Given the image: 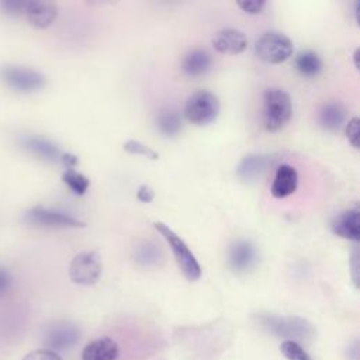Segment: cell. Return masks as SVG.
Masks as SVG:
<instances>
[{
	"mask_svg": "<svg viewBox=\"0 0 360 360\" xmlns=\"http://www.w3.org/2000/svg\"><path fill=\"white\" fill-rule=\"evenodd\" d=\"M292 115L290 94L280 87H269L263 93V125L269 132L285 127Z\"/></svg>",
	"mask_w": 360,
	"mask_h": 360,
	"instance_id": "cell-1",
	"label": "cell"
},
{
	"mask_svg": "<svg viewBox=\"0 0 360 360\" xmlns=\"http://www.w3.org/2000/svg\"><path fill=\"white\" fill-rule=\"evenodd\" d=\"M153 226L156 231H159V233L165 238V240L170 246L174 260H176L179 269L181 270L183 276L188 281L198 280L201 277V266L197 262L193 252L186 245V242L172 228H169V225H166L163 222H155Z\"/></svg>",
	"mask_w": 360,
	"mask_h": 360,
	"instance_id": "cell-2",
	"label": "cell"
},
{
	"mask_svg": "<svg viewBox=\"0 0 360 360\" xmlns=\"http://www.w3.org/2000/svg\"><path fill=\"white\" fill-rule=\"evenodd\" d=\"M0 80L17 93H34L46 84V77L39 70L11 63L0 68Z\"/></svg>",
	"mask_w": 360,
	"mask_h": 360,
	"instance_id": "cell-3",
	"label": "cell"
},
{
	"mask_svg": "<svg viewBox=\"0 0 360 360\" xmlns=\"http://www.w3.org/2000/svg\"><path fill=\"white\" fill-rule=\"evenodd\" d=\"M219 100L208 90H198L188 96L184 105V117L194 125H207L219 114Z\"/></svg>",
	"mask_w": 360,
	"mask_h": 360,
	"instance_id": "cell-4",
	"label": "cell"
},
{
	"mask_svg": "<svg viewBox=\"0 0 360 360\" xmlns=\"http://www.w3.org/2000/svg\"><path fill=\"white\" fill-rule=\"evenodd\" d=\"M255 53L266 63H281L292 55V42L281 32L269 31L256 41Z\"/></svg>",
	"mask_w": 360,
	"mask_h": 360,
	"instance_id": "cell-5",
	"label": "cell"
},
{
	"mask_svg": "<svg viewBox=\"0 0 360 360\" xmlns=\"http://www.w3.org/2000/svg\"><path fill=\"white\" fill-rule=\"evenodd\" d=\"M24 221L34 226L41 228H59V229H69V228H83L86 226L84 222L75 218L73 215L48 208L44 205H35L25 211Z\"/></svg>",
	"mask_w": 360,
	"mask_h": 360,
	"instance_id": "cell-6",
	"label": "cell"
},
{
	"mask_svg": "<svg viewBox=\"0 0 360 360\" xmlns=\"http://www.w3.org/2000/svg\"><path fill=\"white\" fill-rule=\"evenodd\" d=\"M101 276V260L97 252L87 250L77 253L69 266V277L75 284L93 285Z\"/></svg>",
	"mask_w": 360,
	"mask_h": 360,
	"instance_id": "cell-7",
	"label": "cell"
},
{
	"mask_svg": "<svg viewBox=\"0 0 360 360\" xmlns=\"http://www.w3.org/2000/svg\"><path fill=\"white\" fill-rule=\"evenodd\" d=\"M260 323L270 329L273 333L280 336H307L309 333H314V326L302 319V318H284V316H276V315H260L259 316Z\"/></svg>",
	"mask_w": 360,
	"mask_h": 360,
	"instance_id": "cell-8",
	"label": "cell"
},
{
	"mask_svg": "<svg viewBox=\"0 0 360 360\" xmlns=\"http://www.w3.org/2000/svg\"><path fill=\"white\" fill-rule=\"evenodd\" d=\"M18 145L21 149H24L30 155L48 163H60L62 156L65 153L59 149L56 143H53L52 141L41 135H31V134L21 135L18 138Z\"/></svg>",
	"mask_w": 360,
	"mask_h": 360,
	"instance_id": "cell-9",
	"label": "cell"
},
{
	"mask_svg": "<svg viewBox=\"0 0 360 360\" xmlns=\"http://www.w3.org/2000/svg\"><path fill=\"white\" fill-rule=\"evenodd\" d=\"M228 266L235 273H248L257 263L256 246L248 239H236L231 243L226 255Z\"/></svg>",
	"mask_w": 360,
	"mask_h": 360,
	"instance_id": "cell-10",
	"label": "cell"
},
{
	"mask_svg": "<svg viewBox=\"0 0 360 360\" xmlns=\"http://www.w3.org/2000/svg\"><path fill=\"white\" fill-rule=\"evenodd\" d=\"M58 15V7L51 1L44 0H24L21 17H24L30 25L44 30L52 25Z\"/></svg>",
	"mask_w": 360,
	"mask_h": 360,
	"instance_id": "cell-11",
	"label": "cell"
},
{
	"mask_svg": "<svg viewBox=\"0 0 360 360\" xmlns=\"http://www.w3.org/2000/svg\"><path fill=\"white\" fill-rule=\"evenodd\" d=\"M273 158L270 155L262 153H250L242 158L236 167V176L243 183H255L257 181L271 165Z\"/></svg>",
	"mask_w": 360,
	"mask_h": 360,
	"instance_id": "cell-12",
	"label": "cell"
},
{
	"mask_svg": "<svg viewBox=\"0 0 360 360\" xmlns=\"http://www.w3.org/2000/svg\"><path fill=\"white\" fill-rule=\"evenodd\" d=\"M212 46L221 53L238 55L246 49L248 38L238 28H224L214 35Z\"/></svg>",
	"mask_w": 360,
	"mask_h": 360,
	"instance_id": "cell-13",
	"label": "cell"
},
{
	"mask_svg": "<svg viewBox=\"0 0 360 360\" xmlns=\"http://www.w3.org/2000/svg\"><path fill=\"white\" fill-rule=\"evenodd\" d=\"M330 229L335 235L357 243L360 240L359 208L354 207L338 214L330 222Z\"/></svg>",
	"mask_w": 360,
	"mask_h": 360,
	"instance_id": "cell-14",
	"label": "cell"
},
{
	"mask_svg": "<svg viewBox=\"0 0 360 360\" xmlns=\"http://www.w3.org/2000/svg\"><path fill=\"white\" fill-rule=\"evenodd\" d=\"M298 186L297 170L291 165H280L276 170L270 193L276 198H285L291 195Z\"/></svg>",
	"mask_w": 360,
	"mask_h": 360,
	"instance_id": "cell-15",
	"label": "cell"
},
{
	"mask_svg": "<svg viewBox=\"0 0 360 360\" xmlns=\"http://www.w3.org/2000/svg\"><path fill=\"white\" fill-rule=\"evenodd\" d=\"M120 349L115 340L103 336L89 342L82 350V360H117Z\"/></svg>",
	"mask_w": 360,
	"mask_h": 360,
	"instance_id": "cell-16",
	"label": "cell"
},
{
	"mask_svg": "<svg viewBox=\"0 0 360 360\" xmlns=\"http://www.w3.org/2000/svg\"><path fill=\"white\" fill-rule=\"evenodd\" d=\"M212 58L208 51L197 48L187 52L181 60V70L188 77H201L210 72Z\"/></svg>",
	"mask_w": 360,
	"mask_h": 360,
	"instance_id": "cell-17",
	"label": "cell"
},
{
	"mask_svg": "<svg viewBox=\"0 0 360 360\" xmlns=\"http://www.w3.org/2000/svg\"><path fill=\"white\" fill-rule=\"evenodd\" d=\"M346 120V108L339 101H328L318 111L319 125L330 132L339 131Z\"/></svg>",
	"mask_w": 360,
	"mask_h": 360,
	"instance_id": "cell-18",
	"label": "cell"
},
{
	"mask_svg": "<svg viewBox=\"0 0 360 360\" xmlns=\"http://www.w3.org/2000/svg\"><path fill=\"white\" fill-rule=\"evenodd\" d=\"M132 259L139 267L153 269L162 264L165 256L162 249L156 243L150 240H141L135 245L132 250Z\"/></svg>",
	"mask_w": 360,
	"mask_h": 360,
	"instance_id": "cell-19",
	"label": "cell"
},
{
	"mask_svg": "<svg viewBox=\"0 0 360 360\" xmlns=\"http://www.w3.org/2000/svg\"><path fill=\"white\" fill-rule=\"evenodd\" d=\"M156 127L159 132L167 138L176 136L183 128V120L179 110L173 107H165L158 112Z\"/></svg>",
	"mask_w": 360,
	"mask_h": 360,
	"instance_id": "cell-20",
	"label": "cell"
},
{
	"mask_svg": "<svg viewBox=\"0 0 360 360\" xmlns=\"http://www.w3.org/2000/svg\"><path fill=\"white\" fill-rule=\"evenodd\" d=\"M297 72L304 77H316L322 70V60L314 51H301L294 59Z\"/></svg>",
	"mask_w": 360,
	"mask_h": 360,
	"instance_id": "cell-21",
	"label": "cell"
},
{
	"mask_svg": "<svg viewBox=\"0 0 360 360\" xmlns=\"http://www.w3.org/2000/svg\"><path fill=\"white\" fill-rule=\"evenodd\" d=\"M62 181L69 187V190L76 194V195H83L89 186H90V180L79 173L75 167H70V169H65L63 173H62Z\"/></svg>",
	"mask_w": 360,
	"mask_h": 360,
	"instance_id": "cell-22",
	"label": "cell"
},
{
	"mask_svg": "<svg viewBox=\"0 0 360 360\" xmlns=\"http://www.w3.org/2000/svg\"><path fill=\"white\" fill-rule=\"evenodd\" d=\"M280 352L287 360H312L305 349L295 340H284L280 345Z\"/></svg>",
	"mask_w": 360,
	"mask_h": 360,
	"instance_id": "cell-23",
	"label": "cell"
},
{
	"mask_svg": "<svg viewBox=\"0 0 360 360\" xmlns=\"http://www.w3.org/2000/svg\"><path fill=\"white\" fill-rule=\"evenodd\" d=\"M124 150H127L128 153L131 155H141V156H145V158H149L152 160H156L159 159V155L150 149L149 146H146L145 143L139 142V141H135V139H129L124 143Z\"/></svg>",
	"mask_w": 360,
	"mask_h": 360,
	"instance_id": "cell-24",
	"label": "cell"
},
{
	"mask_svg": "<svg viewBox=\"0 0 360 360\" xmlns=\"http://www.w3.org/2000/svg\"><path fill=\"white\" fill-rule=\"evenodd\" d=\"M24 0H1L0 11L8 17H21Z\"/></svg>",
	"mask_w": 360,
	"mask_h": 360,
	"instance_id": "cell-25",
	"label": "cell"
},
{
	"mask_svg": "<svg viewBox=\"0 0 360 360\" xmlns=\"http://www.w3.org/2000/svg\"><path fill=\"white\" fill-rule=\"evenodd\" d=\"M22 360H62V357L53 350L38 349V350H32L28 354H25Z\"/></svg>",
	"mask_w": 360,
	"mask_h": 360,
	"instance_id": "cell-26",
	"label": "cell"
},
{
	"mask_svg": "<svg viewBox=\"0 0 360 360\" xmlns=\"http://www.w3.org/2000/svg\"><path fill=\"white\" fill-rule=\"evenodd\" d=\"M359 118L357 117H353L349 120L347 125H346V136L349 139V142L357 148L359 146Z\"/></svg>",
	"mask_w": 360,
	"mask_h": 360,
	"instance_id": "cell-27",
	"label": "cell"
},
{
	"mask_svg": "<svg viewBox=\"0 0 360 360\" xmlns=\"http://www.w3.org/2000/svg\"><path fill=\"white\" fill-rule=\"evenodd\" d=\"M13 285V276L10 270L0 264V298H3Z\"/></svg>",
	"mask_w": 360,
	"mask_h": 360,
	"instance_id": "cell-28",
	"label": "cell"
},
{
	"mask_svg": "<svg viewBox=\"0 0 360 360\" xmlns=\"http://www.w3.org/2000/svg\"><path fill=\"white\" fill-rule=\"evenodd\" d=\"M266 3L262 0H245V1H238V7L242 8L245 13L249 14H259L263 11Z\"/></svg>",
	"mask_w": 360,
	"mask_h": 360,
	"instance_id": "cell-29",
	"label": "cell"
},
{
	"mask_svg": "<svg viewBox=\"0 0 360 360\" xmlns=\"http://www.w3.org/2000/svg\"><path fill=\"white\" fill-rule=\"evenodd\" d=\"M155 197V191L146 186V184H141L138 191H136V198L141 201V202H150Z\"/></svg>",
	"mask_w": 360,
	"mask_h": 360,
	"instance_id": "cell-30",
	"label": "cell"
},
{
	"mask_svg": "<svg viewBox=\"0 0 360 360\" xmlns=\"http://www.w3.org/2000/svg\"><path fill=\"white\" fill-rule=\"evenodd\" d=\"M357 262H359L357 246H353V250H352V259H350V266H352V278H353V283H354V285H356V287L359 285V277H357L359 266H357Z\"/></svg>",
	"mask_w": 360,
	"mask_h": 360,
	"instance_id": "cell-31",
	"label": "cell"
}]
</instances>
